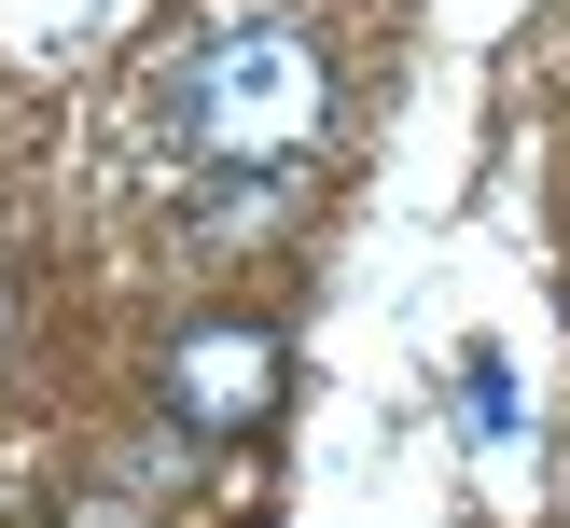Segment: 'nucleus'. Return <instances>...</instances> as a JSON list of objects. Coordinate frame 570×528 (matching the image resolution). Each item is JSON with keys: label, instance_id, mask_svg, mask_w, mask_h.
<instances>
[{"label": "nucleus", "instance_id": "nucleus-1", "mask_svg": "<svg viewBox=\"0 0 570 528\" xmlns=\"http://www.w3.org/2000/svg\"><path fill=\"white\" fill-rule=\"evenodd\" d=\"M167 126L223 181H293L334 126V70L293 14H209L181 42V70H167Z\"/></svg>", "mask_w": 570, "mask_h": 528}, {"label": "nucleus", "instance_id": "nucleus-2", "mask_svg": "<svg viewBox=\"0 0 570 528\" xmlns=\"http://www.w3.org/2000/svg\"><path fill=\"white\" fill-rule=\"evenodd\" d=\"M154 404H167V431H195V445H250L293 404V348H278L265 320H195V333H167Z\"/></svg>", "mask_w": 570, "mask_h": 528}, {"label": "nucleus", "instance_id": "nucleus-3", "mask_svg": "<svg viewBox=\"0 0 570 528\" xmlns=\"http://www.w3.org/2000/svg\"><path fill=\"white\" fill-rule=\"evenodd\" d=\"M460 417H473V431H488V445H501V431H515V376H501V361H488V348H473V361H460Z\"/></svg>", "mask_w": 570, "mask_h": 528}, {"label": "nucleus", "instance_id": "nucleus-4", "mask_svg": "<svg viewBox=\"0 0 570 528\" xmlns=\"http://www.w3.org/2000/svg\"><path fill=\"white\" fill-rule=\"evenodd\" d=\"M56 528H139V500H126V472H98V487H70V515Z\"/></svg>", "mask_w": 570, "mask_h": 528}]
</instances>
